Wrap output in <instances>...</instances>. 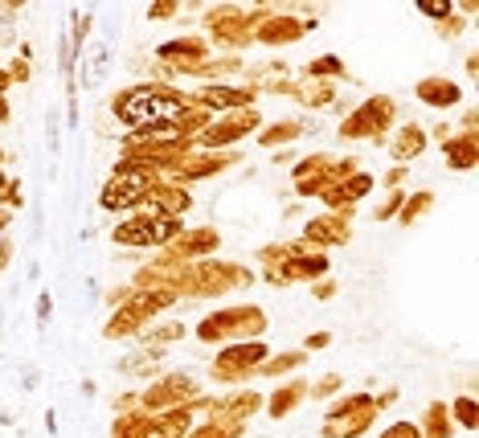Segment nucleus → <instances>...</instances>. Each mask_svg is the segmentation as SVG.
<instances>
[{
  "mask_svg": "<svg viewBox=\"0 0 479 438\" xmlns=\"http://www.w3.org/2000/svg\"><path fill=\"white\" fill-rule=\"evenodd\" d=\"M214 58V50H209L205 37H168V42L156 45V62L160 66H168L176 78H189L193 70L201 66V62Z\"/></svg>",
  "mask_w": 479,
  "mask_h": 438,
  "instance_id": "nucleus-14",
  "label": "nucleus"
},
{
  "mask_svg": "<svg viewBox=\"0 0 479 438\" xmlns=\"http://www.w3.org/2000/svg\"><path fill=\"white\" fill-rule=\"evenodd\" d=\"M144 209H148L152 217H173V222H185V214L193 209V193L185 189V184H176V181H168V176H160V181L148 189V201H144Z\"/></svg>",
  "mask_w": 479,
  "mask_h": 438,
  "instance_id": "nucleus-19",
  "label": "nucleus"
},
{
  "mask_svg": "<svg viewBox=\"0 0 479 438\" xmlns=\"http://www.w3.org/2000/svg\"><path fill=\"white\" fill-rule=\"evenodd\" d=\"M291 99L304 103L307 111H332L336 103V83H315V78H295L291 86Z\"/></svg>",
  "mask_w": 479,
  "mask_h": 438,
  "instance_id": "nucleus-24",
  "label": "nucleus"
},
{
  "mask_svg": "<svg viewBox=\"0 0 479 438\" xmlns=\"http://www.w3.org/2000/svg\"><path fill=\"white\" fill-rule=\"evenodd\" d=\"M242 160V152L234 148V152H193L189 160H185L181 168H176L173 176H168V181H176V184H185V189H189V184H197V181H209V176H217V173H225V168L230 164H238Z\"/></svg>",
  "mask_w": 479,
  "mask_h": 438,
  "instance_id": "nucleus-18",
  "label": "nucleus"
},
{
  "mask_svg": "<svg viewBox=\"0 0 479 438\" xmlns=\"http://www.w3.org/2000/svg\"><path fill=\"white\" fill-rule=\"evenodd\" d=\"M144 328H148V324H144L132 307H115L111 320H107V328H103V336H107V340H135Z\"/></svg>",
  "mask_w": 479,
  "mask_h": 438,
  "instance_id": "nucleus-32",
  "label": "nucleus"
},
{
  "mask_svg": "<svg viewBox=\"0 0 479 438\" xmlns=\"http://www.w3.org/2000/svg\"><path fill=\"white\" fill-rule=\"evenodd\" d=\"M21 205H25V181H21V176H9V184L0 189V209L17 214Z\"/></svg>",
  "mask_w": 479,
  "mask_h": 438,
  "instance_id": "nucleus-40",
  "label": "nucleus"
},
{
  "mask_svg": "<svg viewBox=\"0 0 479 438\" xmlns=\"http://www.w3.org/2000/svg\"><path fill=\"white\" fill-rule=\"evenodd\" d=\"M271 356L266 340H238V344H222L209 364V377L222 385H246L258 377V364Z\"/></svg>",
  "mask_w": 479,
  "mask_h": 438,
  "instance_id": "nucleus-7",
  "label": "nucleus"
},
{
  "mask_svg": "<svg viewBox=\"0 0 479 438\" xmlns=\"http://www.w3.org/2000/svg\"><path fill=\"white\" fill-rule=\"evenodd\" d=\"M156 430V413L148 410H132V413H119L115 426H111V438H148Z\"/></svg>",
  "mask_w": 479,
  "mask_h": 438,
  "instance_id": "nucleus-29",
  "label": "nucleus"
},
{
  "mask_svg": "<svg viewBox=\"0 0 479 438\" xmlns=\"http://www.w3.org/2000/svg\"><path fill=\"white\" fill-rule=\"evenodd\" d=\"M381 438H422V430H418V422H394Z\"/></svg>",
  "mask_w": 479,
  "mask_h": 438,
  "instance_id": "nucleus-47",
  "label": "nucleus"
},
{
  "mask_svg": "<svg viewBox=\"0 0 479 438\" xmlns=\"http://www.w3.org/2000/svg\"><path fill=\"white\" fill-rule=\"evenodd\" d=\"M299 135H307L304 119H274V124H263V132L254 135V144H263V148L279 152V148H291Z\"/></svg>",
  "mask_w": 479,
  "mask_h": 438,
  "instance_id": "nucleus-25",
  "label": "nucleus"
},
{
  "mask_svg": "<svg viewBox=\"0 0 479 438\" xmlns=\"http://www.w3.org/2000/svg\"><path fill=\"white\" fill-rule=\"evenodd\" d=\"M459 124H463L459 135H475V107H463V119H459Z\"/></svg>",
  "mask_w": 479,
  "mask_h": 438,
  "instance_id": "nucleus-53",
  "label": "nucleus"
},
{
  "mask_svg": "<svg viewBox=\"0 0 479 438\" xmlns=\"http://www.w3.org/2000/svg\"><path fill=\"white\" fill-rule=\"evenodd\" d=\"M336 295V279H320V283H312V299H320V304H328V299Z\"/></svg>",
  "mask_w": 479,
  "mask_h": 438,
  "instance_id": "nucleus-48",
  "label": "nucleus"
},
{
  "mask_svg": "<svg viewBox=\"0 0 479 438\" xmlns=\"http://www.w3.org/2000/svg\"><path fill=\"white\" fill-rule=\"evenodd\" d=\"M418 13L422 17H430L438 25V21H446L454 13V5H446V0H418Z\"/></svg>",
  "mask_w": 479,
  "mask_h": 438,
  "instance_id": "nucleus-44",
  "label": "nucleus"
},
{
  "mask_svg": "<svg viewBox=\"0 0 479 438\" xmlns=\"http://www.w3.org/2000/svg\"><path fill=\"white\" fill-rule=\"evenodd\" d=\"M340 385H344V377H340V373H324L320 381H312V385H307V393H312V397H332V393H340Z\"/></svg>",
  "mask_w": 479,
  "mask_h": 438,
  "instance_id": "nucleus-42",
  "label": "nucleus"
},
{
  "mask_svg": "<svg viewBox=\"0 0 479 438\" xmlns=\"http://www.w3.org/2000/svg\"><path fill=\"white\" fill-rule=\"evenodd\" d=\"M37 315H42V320L50 315V295H42V299H37Z\"/></svg>",
  "mask_w": 479,
  "mask_h": 438,
  "instance_id": "nucleus-59",
  "label": "nucleus"
},
{
  "mask_svg": "<svg viewBox=\"0 0 479 438\" xmlns=\"http://www.w3.org/2000/svg\"><path fill=\"white\" fill-rule=\"evenodd\" d=\"M377 189V176L373 173H353L344 176V181H336L328 193H324V214H340V217H356V201H364L369 193Z\"/></svg>",
  "mask_w": 479,
  "mask_h": 438,
  "instance_id": "nucleus-16",
  "label": "nucleus"
},
{
  "mask_svg": "<svg viewBox=\"0 0 479 438\" xmlns=\"http://www.w3.org/2000/svg\"><path fill=\"white\" fill-rule=\"evenodd\" d=\"M5 70H9V83H29V75H34V70H29V58H21V54Z\"/></svg>",
  "mask_w": 479,
  "mask_h": 438,
  "instance_id": "nucleus-46",
  "label": "nucleus"
},
{
  "mask_svg": "<svg viewBox=\"0 0 479 438\" xmlns=\"http://www.w3.org/2000/svg\"><path fill=\"white\" fill-rule=\"evenodd\" d=\"M238 434H242V426H238V422L209 418V422H201V426H193L185 438H238Z\"/></svg>",
  "mask_w": 479,
  "mask_h": 438,
  "instance_id": "nucleus-37",
  "label": "nucleus"
},
{
  "mask_svg": "<svg viewBox=\"0 0 479 438\" xmlns=\"http://www.w3.org/2000/svg\"><path fill=\"white\" fill-rule=\"evenodd\" d=\"M332 152H307V156H299L295 164H291V181H304V176H320L332 168Z\"/></svg>",
  "mask_w": 479,
  "mask_h": 438,
  "instance_id": "nucleus-36",
  "label": "nucleus"
},
{
  "mask_svg": "<svg viewBox=\"0 0 479 438\" xmlns=\"http://www.w3.org/2000/svg\"><path fill=\"white\" fill-rule=\"evenodd\" d=\"M185 324L181 320H165V324H148V328L140 332V348H168V344H176V340H185Z\"/></svg>",
  "mask_w": 479,
  "mask_h": 438,
  "instance_id": "nucleus-31",
  "label": "nucleus"
},
{
  "mask_svg": "<svg viewBox=\"0 0 479 438\" xmlns=\"http://www.w3.org/2000/svg\"><path fill=\"white\" fill-rule=\"evenodd\" d=\"M185 230V222H173V217H152L148 209H135V214L119 217L115 230H111V242L124 250H160Z\"/></svg>",
  "mask_w": 479,
  "mask_h": 438,
  "instance_id": "nucleus-6",
  "label": "nucleus"
},
{
  "mask_svg": "<svg viewBox=\"0 0 479 438\" xmlns=\"http://www.w3.org/2000/svg\"><path fill=\"white\" fill-rule=\"evenodd\" d=\"M299 78H315V83H344L348 70H344V58H340V54H320V58L307 62Z\"/></svg>",
  "mask_w": 479,
  "mask_h": 438,
  "instance_id": "nucleus-30",
  "label": "nucleus"
},
{
  "mask_svg": "<svg viewBox=\"0 0 479 438\" xmlns=\"http://www.w3.org/2000/svg\"><path fill=\"white\" fill-rule=\"evenodd\" d=\"M263 17V5L258 9H242V5H214L205 9L201 25H205V42L209 50L217 45V54H238L246 45H254V21Z\"/></svg>",
  "mask_w": 479,
  "mask_h": 438,
  "instance_id": "nucleus-4",
  "label": "nucleus"
},
{
  "mask_svg": "<svg viewBox=\"0 0 479 438\" xmlns=\"http://www.w3.org/2000/svg\"><path fill=\"white\" fill-rule=\"evenodd\" d=\"M287 254H291V242H266L254 258H258V266H279Z\"/></svg>",
  "mask_w": 479,
  "mask_h": 438,
  "instance_id": "nucleus-41",
  "label": "nucleus"
},
{
  "mask_svg": "<svg viewBox=\"0 0 479 438\" xmlns=\"http://www.w3.org/2000/svg\"><path fill=\"white\" fill-rule=\"evenodd\" d=\"M405 173H410V168H402V164L389 168V173H385V189H397V184L405 181Z\"/></svg>",
  "mask_w": 479,
  "mask_h": 438,
  "instance_id": "nucleus-54",
  "label": "nucleus"
},
{
  "mask_svg": "<svg viewBox=\"0 0 479 438\" xmlns=\"http://www.w3.org/2000/svg\"><path fill=\"white\" fill-rule=\"evenodd\" d=\"M263 132V111L258 107H242V111H230V115H214V124L197 135V148L201 152H234L242 140Z\"/></svg>",
  "mask_w": 479,
  "mask_h": 438,
  "instance_id": "nucleus-8",
  "label": "nucleus"
},
{
  "mask_svg": "<svg viewBox=\"0 0 479 438\" xmlns=\"http://www.w3.org/2000/svg\"><path fill=\"white\" fill-rule=\"evenodd\" d=\"M422 438H451V413H446V402H430L426 413L418 422Z\"/></svg>",
  "mask_w": 479,
  "mask_h": 438,
  "instance_id": "nucleus-34",
  "label": "nucleus"
},
{
  "mask_svg": "<svg viewBox=\"0 0 479 438\" xmlns=\"http://www.w3.org/2000/svg\"><path fill=\"white\" fill-rule=\"evenodd\" d=\"M185 99H189V91H181L176 83H135V86H127V91L111 95V115L135 132V127H144V124L168 119Z\"/></svg>",
  "mask_w": 479,
  "mask_h": 438,
  "instance_id": "nucleus-1",
  "label": "nucleus"
},
{
  "mask_svg": "<svg viewBox=\"0 0 479 438\" xmlns=\"http://www.w3.org/2000/svg\"><path fill=\"white\" fill-rule=\"evenodd\" d=\"M434 34H438V37H446V42H454V37H463V34H467V17L451 13L446 21H438V25H434Z\"/></svg>",
  "mask_w": 479,
  "mask_h": 438,
  "instance_id": "nucleus-43",
  "label": "nucleus"
},
{
  "mask_svg": "<svg viewBox=\"0 0 479 438\" xmlns=\"http://www.w3.org/2000/svg\"><path fill=\"white\" fill-rule=\"evenodd\" d=\"M181 17V0H156L148 5V21H176Z\"/></svg>",
  "mask_w": 479,
  "mask_h": 438,
  "instance_id": "nucleus-45",
  "label": "nucleus"
},
{
  "mask_svg": "<svg viewBox=\"0 0 479 438\" xmlns=\"http://www.w3.org/2000/svg\"><path fill=\"white\" fill-rule=\"evenodd\" d=\"M307 397V381L304 377H295V381H283L279 389H274L271 397H263V410L271 413V418H287L291 410H295L299 402Z\"/></svg>",
  "mask_w": 479,
  "mask_h": 438,
  "instance_id": "nucleus-26",
  "label": "nucleus"
},
{
  "mask_svg": "<svg viewBox=\"0 0 479 438\" xmlns=\"http://www.w3.org/2000/svg\"><path fill=\"white\" fill-rule=\"evenodd\" d=\"M307 364L304 348H287V353H271L263 364H258V377H283V373H295Z\"/></svg>",
  "mask_w": 479,
  "mask_h": 438,
  "instance_id": "nucleus-33",
  "label": "nucleus"
},
{
  "mask_svg": "<svg viewBox=\"0 0 479 438\" xmlns=\"http://www.w3.org/2000/svg\"><path fill=\"white\" fill-rule=\"evenodd\" d=\"M295 160H299V156H295V152H291V148H279V152H274V156H271V164H274V168H291V164H295Z\"/></svg>",
  "mask_w": 479,
  "mask_h": 438,
  "instance_id": "nucleus-52",
  "label": "nucleus"
},
{
  "mask_svg": "<svg viewBox=\"0 0 479 438\" xmlns=\"http://www.w3.org/2000/svg\"><path fill=\"white\" fill-rule=\"evenodd\" d=\"M446 413H451V422H459L463 430H475V397H451V402H446Z\"/></svg>",
  "mask_w": 479,
  "mask_h": 438,
  "instance_id": "nucleus-39",
  "label": "nucleus"
},
{
  "mask_svg": "<svg viewBox=\"0 0 479 438\" xmlns=\"http://www.w3.org/2000/svg\"><path fill=\"white\" fill-rule=\"evenodd\" d=\"M9 225H13V214L9 209H0V234H9Z\"/></svg>",
  "mask_w": 479,
  "mask_h": 438,
  "instance_id": "nucleus-57",
  "label": "nucleus"
},
{
  "mask_svg": "<svg viewBox=\"0 0 479 438\" xmlns=\"http://www.w3.org/2000/svg\"><path fill=\"white\" fill-rule=\"evenodd\" d=\"M189 95L209 115H230V111H242V107H258V91H250L242 83H205Z\"/></svg>",
  "mask_w": 479,
  "mask_h": 438,
  "instance_id": "nucleus-15",
  "label": "nucleus"
},
{
  "mask_svg": "<svg viewBox=\"0 0 479 438\" xmlns=\"http://www.w3.org/2000/svg\"><path fill=\"white\" fill-rule=\"evenodd\" d=\"M377 418V405H373L369 393H348V397H336V405L328 410L324 418V438H356L373 426Z\"/></svg>",
  "mask_w": 479,
  "mask_h": 438,
  "instance_id": "nucleus-11",
  "label": "nucleus"
},
{
  "mask_svg": "<svg viewBox=\"0 0 479 438\" xmlns=\"http://www.w3.org/2000/svg\"><path fill=\"white\" fill-rule=\"evenodd\" d=\"M315 29V17H295L291 9H279V5H263V17L254 21V42L258 45H295L304 42L307 34Z\"/></svg>",
  "mask_w": 479,
  "mask_h": 438,
  "instance_id": "nucleus-10",
  "label": "nucleus"
},
{
  "mask_svg": "<svg viewBox=\"0 0 479 438\" xmlns=\"http://www.w3.org/2000/svg\"><path fill=\"white\" fill-rule=\"evenodd\" d=\"M9 86H13V83H9V70L0 66V95H9Z\"/></svg>",
  "mask_w": 479,
  "mask_h": 438,
  "instance_id": "nucleus-60",
  "label": "nucleus"
},
{
  "mask_svg": "<svg viewBox=\"0 0 479 438\" xmlns=\"http://www.w3.org/2000/svg\"><path fill=\"white\" fill-rule=\"evenodd\" d=\"M328 344H332V332H312L307 344H304V353H315V348H328Z\"/></svg>",
  "mask_w": 479,
  "mask_h": 438,
  "instance_id": "nucleus-51",
  "label": "nucleus"
},
{
  "mask_svg": "<svg viewBox=\"0 0 479 438\" xmlns=\"http://www.w3.org/2000/svg\"><path fill=\"white\" fill-rule=\"evenodd\" d=\"M426 144H430V140H426V127L410 119V124H397L394 132L385 135V144H381V148L389 152V160H394V164L405 168L410 160H418L422 152H426Z\"/></svg>",
  "mask_w": 479,
  "mask_h": 438,
  "instance_id": "nucleus-20",
  "label": "nucleus"
},
{
  "mask_svg": "<svg viewBox=\"0 0 479 438\" xmlns=\"http://www.w3.org/2000/svg\"><path fill=\"white\" fill-rule=\"evenodd\" d=\"M394 127H397V103H394V95H369V99L356 103L353 111H344L336 135L344 144H361V140L385 144V135L394 132Z\"/></svg>",
  "mask_w": 479,
  "mask_h": 438,
  "instance_id": "nucleus-5",
  "label": "nucleus"
},
{
  "mask_svg": "<svg viewBox=\"0 0 479 438\" xmlns=\"http://www.w3.org/2000/svg\"><path fill=\"white\" fill-rule=\"evenodd\" d=\"M222 246V234L214 225H197V230H181L168 246L156 250L160 263H201V258H214V250Z\"/></svg>",
  "mask_w": 479,
  "mask_h": 438,
  "instance_id": "nucleus-13",
  "label": "nucleus"
},
{
  "mask_svg": "<svg viewBox=\"0 0 479 438\" xmlns=\"http://www.w3.org/2000/svg\"><path fill=\"white\" fill-rule=\"evenodd\" d=\"M193 397H201L193 373H160V377L140 393V410L168 413V410H176V405H189Z\"/></svg>",
  "mask_w": 479,
  "mask_h": 438,
  "instance_id": "nucleus-12",
  "label": "nucleus"
},
{
  "mask_svg": "<svg viewBox=\"0 0 479 438\" xmlns=\"http://www.w3.org/2000/svg\"><path fill=\"white\" fill-rule=\"evenodd\" d=\"M405 197H410L405 189H389V193H385V201H381V205L373 209V222H397V214H402Z\"/></svg>",
  "mask_w": 479,
  "mask_h": 438,
  "instance_id": "nucleus-38",
  "label": "nucleus"
},
{
  "mask_svg": "<svg viewBox=\"0 0 479 438\" xmlns=\"http://www.w3.org/2000/svg\"><path fill=\"white\" fill-rule=\"evenodd\" d=\"M13 119V107H9V95H0V124H9Z\"/></svg>",
  "mask_w": 479,
  "mask_h": 438,
  "instance_id": "nucleus-56",
  "label": "nucleus"
},
{
  "mask_svg": "<svg viewBox=\"0 0 479 438\" xmlns=\"http://www.w3.org/2000/svg\"><path fill=\"white\" fill-rule=\"evenodd\" d=\"M479 75V58L475 54H467V78H475Z\"/></svg>",
  "mask_w": 479,
  "mask_h": 438,
  "instance_id": "nucleus-58",
  "label": "nucleus"
},
{
  "mask_svg": "<svg viewBox=\"0 0 479 438\" xmlns=\"http://www.w3.org/2000/svg\"><path fill=\"white\" fill-rule=\"evenodd\" d=\"M13 254H17V242H13L9 234H0V274H5V266L13 263Z\"/></svg>",
  "mask_w": 479,
  "mask_h": 438,
  "instance_id": "nucleus-50",
  "label": "nucleus"
},
{
  "mask_svg": "<svg viewBox=\"0 0 479 438\" xmlns=\"http://www.w3.org/2000/svg\"><path fill=\"white\" fill-rule=\"evenodd\" d=\"M443 160L451 173H471L479 164V135L451 132V140H443Z\"/></svg>",
  "mask_w": 479,
  "mask_h": 438,
  "instance_id": "nucleus-23",
  "label": "nucleus"
},
{
  "mask_svg": "<svg viewBox=\"0 0 479 438\" xmlns=\"http://www.w3.org/2000/svg\"><path fill=\"white\" fill-rule=\"evenodd\" d=\"M127 299H132V283H124V287H111L107 291V307L115 312V307H124Z\"/></svg>",
  "mask_w": 479,
  "mask_h": 438,
  "instance_id": "nucleus-49",
  "label": "nucleus"
},
{
  "mask_svg": "<svg viewBox=\"0 0 479 438\" xmlns=\"http://www.w3.org/2000/svg\"><path fill=\"white\" fill-rule=\"evenodd\" d=\"M242 75H246V58H242V54H214V58L201 62L189 78H197V83L205 86V83H238Z\"/></svg>",
  "mask_w": 479,
  "mask_h": 438,
  "instance_id": "nucleus-22",
  "label": "nucleus"
},
{
  "mask_svg": "<svg viewBox=\"0 0 479 438\" xmlns=\"http://www.w3.org/2000/svg\"><path fill=\"white\" fill-rule=\"evenodd\" d=\"M271 320L258 304H230V307H217V312L201 315L193 336L201 344H238V340H263Z\"/></svg>",
  "mask_w": 479,
  "mask_h": 438,
  "instance_id": "nucleus-2",
  "label": "nucleus"
},
{
  "mask_svg": "<svg viewBox=\"0 0 479 438\" xmlns=\"http://www.w3.org/2000/svg\"><path fill=\"white\" fill-rule=\"evenodd\" d=\"M254 287V271L242 263H217V258H201V263L185 266L181 299H222L234 291Z\"/></svg>",
  "mask_w": 479,
  "mask_h": 438,
  "instance_id": "nucleus-3",
  "label": "nucleus"
},
{
  "mask_svg": "<svg viewBox=\"0 0 479 438\" xmlns=\"http://www.w3.org/2000/svg\"><path fill=\"white\" fill-rule=\"evenodd\" d=\"M156 181H160V176H148V173H135V168L115 164V173H111L107 184L99 189V205L107 209V214L127 217V214H135V209L148 201V189Z\"/></svg>",
  "mask_w": 479,
  "mask_h": 438,
  "instance_id": "nucleus-9",
  "label": "nucleus"
},
{
  "mask_svg": "<svg viewBox=\"0 0 479 438\" xmlns=\"http://www.w3.org/2000/svg\"><path fill=\"white\" fill-rule=\"evenodd\" d=\"M434 209V193L430 189H418V193H410L405 197V205H402V214H397V222L402 225H414V222H422V217Z\"/></svg>",
  "mask_w": 479,
  "mask_h": 438,
  "instance_id": "nucleus-35",
  "label": "nucleus"
},
{
  "mask_svg": "<svg viewBox=\"0 0 479 438\" xmlns=\"http://www.w3.org/2000/svg\"><path fill=\"white\" fill-rule=\"evenodd\" d=\"M394 402H397V385H389L385 393H377V397H373V405H377V410H385V405H394Z\"/></svg>",
  "mask_w": 479,
  "mask_h": 438,
  "instance_id": "nucleus-55",
  "label": "nucleus"
},
{
  "mask_svg": "<svg viewBox=\"0 0 479 438\" xmlns=\"http://www.w3.org/2000/svg\"><path fill=\"white\" fill-rule=\"evenodd\" d=\"M414 99L426 103V107H434V111H454L463 103V86L454 83V78H446V75H426V78L414 83Z\"/></svg>",
  "mask_w": 479,
  "mask_h": 438,
  "instance_id": "nucleus-21",
  "label": "nucleus"
},
{
  "mask_svg": "<svg viewBox=\"0 0 479 438\" xmlns=\"http://www.w3.org/2000/svg\"><path fill=\"white\" fill-rule=\"evenodd\" d=\"M160 356H165V348H135L132 356H124L119 361V373H127V377H160Z\"/></svg>",
  "mask_w": 479,
  "mask_h": 438,
  "instance_id": "nucleus-28",
  "label": "nucleus"
},
{
  "mask_svg": "<svg viewBox=\"0 0 479 438\" xmlns=\"http://www.w3.org/2000/svg\"><path fill=\"white\" fill-rule=\"evenodd\" d=\"M348 238H353V217H340V214L307 217L304 230H299V242L312 250H324V254H328L332 246H344Z\"/></svg>",
  "mask_w": 479,
  "mask_h": 438,
  "instance_id": "nucleus-17",
  "label": "nucleus"
},
{
  "mask_svg": "<svg viewBox=\"0 0 479 438\" xmlns=\"http://www.w3.org/2000/svg\"><path fill=\"white\" fill-rule=\"evenodd\" d=\"M168 119H173V124H176V127H181V132H185V135H189V140H197V135H201V132H205V127H209V124H214V115H209V111H205V107H201V103H197V99H193V95H189V99H185V103H181V107H176V111H173V115H168Z\"/></svg>",
  "mask_w": 479,
  "mask_h": 438,
  "instance_id": "nucleus-27",
  "label": "nucleus"
}]
</instances>
